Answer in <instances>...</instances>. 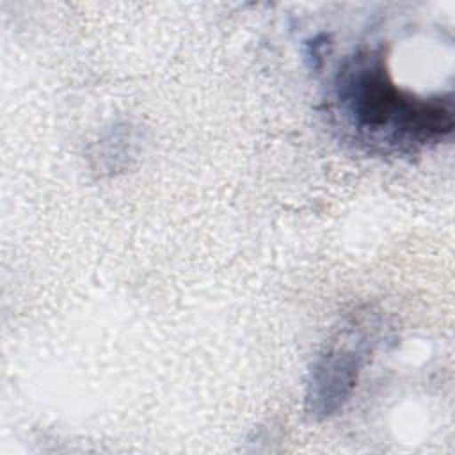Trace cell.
Wrapping results in <instances>:
<instances>
[{
    "label": "cell",
    "mask_w": 455,
    "mask_h": 455,
    "mask_svg": "<svg viewBox=\"0 0 455 455\" xmlns=\"http://www.w3.org/2000/svg\"><path fill=\"white\" fill-rule=\"evenodd\" d=\"M366 341L355 325H348L316 357L307 380L306 409L313 418L336 412L357 386L366 359Z\"/></svg>",
    "instance_id": "7a4b0ae2"
},
{
    "label": "cell",
    "mask_w": 455,
    "mask_h": 455,
    "mask_svg": "<svg viewBox=\"0 0 455 455\" xmlns=\"http://www.w3.org/2000/svg\"><path fill=\"white\" fill-rule=\"evenodd\" d=\"M334 100L357 139L387 151H414L453 132L451 100L400 89L379 50L363 48L345 59L334 78Z\"/></svg>",
    "instance_id": "6da1fadb"
}]
</instances>
